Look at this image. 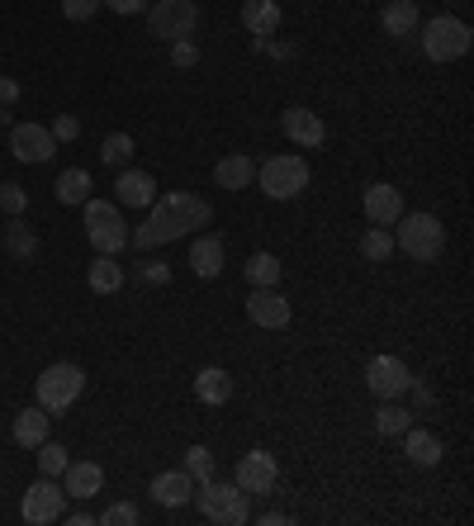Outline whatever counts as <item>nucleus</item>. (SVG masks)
Segmentation results:
<instances>
[{
	"instance_id": "nucleus-1",
	"label": "nucleus",
	"mask_w": 474,
	"mask_h": 526,
	"mask_svg": "<svg viewBox=\"0 0 474 526\" xmlns=\"http://www.w3.org/2000/svg\"><path fill=\"white\" fill-rule=\"evenodd\" d=\"M209 223H214L209 200L190 195V190H176V195H166V200H152L143 228L128 233V247L152 252V247H162V242H171V237H185V233H195V228H209Z\"/></svg>"
},
{
	"instance_id": "nucleus-2",
	"label": "nucleus",
	"mask_w": 474,
	"mask_h": 526,
	"mask_svg": "<svg viewBox=\"0 0 474 526\" xmlns=\"http://www.w3.org/2000/svg\"><path fill=\"white\" fill-rule=\"evenodd\" d=\"M394 228H399V233H394V252H403L408 261L432 266V261L446 252V228H441L437 214H399Z\"/></svg>"
},
{
	"instance_id": "nucleus-3",
	"label": "nucleus",
	"mask_w": 474,
	"mask_h": 526,
	"mask_svg": "<svg viewBox=\"0 0 474 526\" xmlns=\"http://www.w3.org/2000/svg\"><path fill=\"white\" fill-rule=\"evenodd\" d=\"M309 181H313V171L299 152H280V157H266V162L256 166V185H261L266 200H299L309 190Z\"/></svg>"
},
{
	"instance_id": "nucleus-4",
	"label": "nucleus",
	"mask_w": 474,
	"mask_h": 526,
	"mask_svg": "<svg viewBox=\"0 0 474 526\" xmlns=\"http://www.w3.org/2000/svg\"><path fill=\"white\" fill-rule=\"evenodd\" d=\"M418 38H422V53L432 57V62H456V57L470 53V24L456 15H432L418 24Z\"/></svg>"
},
{
	"instance_id": "nucleus-5",
	"label": "nucleus",
	"mask_w": 474,
	"mask_h": 526,
	"mask_svg": "<svg viewBox=\"0 0 474 526\" xmlns=\"http://www.w3.org/2000/svg\"><path fill=\"white\" fill-rule=\"evenodd\" d=\"M81 389H86V370L81 365H48L43 375L34 380V403L43 408V413H67L76 399H81Z\"/></svg>"
},
{
	"instance_id": "nucleus-6",
	"label": "nucleus",
	"mask_w": 474,
	"mask_h": 526,
	"mask_svg": "<svg viewBox=\"0 0 474 526\" xmlns=\"http://www.w3.org/2000/svg\"><path fill=\"white\" fill-rule=\"evenodd\" d=\"M195 503L209 522L219 526H247L252 522V498L237 489V484H219V479H204L195 484Z\"/></svg>"
},
{
	"instance_id": "nucleus-7",
	"label": "nucleus",
	"mask_w": 474,
	"mask_h": 526,
	"mask_svg": "<svg viewBox=\"0 0 474 526\" xmlns=\"http://www.w3.org/2000/svg\"><path fill=\"white\" fill-rule=\"evenodd\" d=\"M81 214H86V237H91L95 252L119 256L128 247V223H124V214H119V204L95 200L91 195V200L81 204Z\"/></svg>"
},
{
	"instance_id": "nucleus-8",
	"label": "nucleus",
	"mask_w": 474,
	"mask_h": 526,
	"mask_svg": "<svg viewBox=\"0 0 474 526\" xmlns=\"http://www.w3.org/2000/svg\"><path fill=\"white\" fill-rule=\"evenodd\" d=\"M195 24H200V5L195 0H157V5H147V34L152 38L176 43V38L195 34Z\"/></svg>"
},
{
	"instance_id": "nucleus-9",
	"label": "nucleus",
	"mask_w": 474,
	"mask_h": 526,
	"mask_svg": "<svg viewBox=\"0 0 474 526\" xmlns=\"http://www.w3.org/2000/svg\"><path fill=\"white\" fill-rule=\"evenodd\" d=\"M62 512H67V489L57 484L53 474H38L34 484H29V493H24V503H19V517L29 526H48Z\"/></svg>"
},
{
	"instance_id": "nucleus-10",
	"label": "nucleus",
	"mask_w": 474,
	"mask_h": 526,
	"mask_svg": "<svg viewBox=\"0 0 474 526\" xmlns=\"http://www.w3.org/2000/svg\"><path fill=\"white\" fill-rule=\"evenodd\" d=\"M233 484L247 493V498H266V493L280 484V465H275V455L261 451V446H256V451H247L242 460H237Z\"/></svg>"
},
{
	"instance_id": "nucleus-11",
	"label": "nucleus",
	"mask_w": 474,
	"mask_h": 526,
	"mask_svg": "<svg viewBox=\"0 0 474 526\" xmlns=\"http://www.w3.org/2000/svg\"><path fill=\"white\" fill-rule=\"evenodd\" d=\"M365 389L375 399H399V394L413 389V375H408V365L399 356H370L365 361Z\"/></svg>"
},
{
	"instance_id": "nucleus-12",
	"label": "nucleus",
	"mask_w": 474,
	"mask_h": 526,
	"mask_svg": "<svg viewBox=\"0 0 474 526\" xmlns=\"http://www.w3.org/2000/svg\"><path fill=\"white\" fill-rule=\"evenodd\" d=\"M247 318L256 327H266V332H280V327H290L294 309L290 299L275 290V285H252V299H247Z\"/></svg>"
},
{
	"instance_id": "nucleus-13",
	"label": "nucleus",
	"mask_w": 474,
	"mask_h": 526,
	"mask_svg": "<svg viewBox=\"0 0 474 526\" xmlns=\"http://www.w3.org/2000/svg\"><path fill=\"white\" fill-rule=\"evenodd\" d=\"M10 152H15V162H29V166H43V162H53V133L43 124H15L10 128Z\"/></svg>"
},
{
	"instance_id": "nucleus-14",
	"label": "nucleus",
	"mask_w": 474,
	"mask_h": 526,
	"mask_svg": "<svg viewBox=\"0 0 474 526\" xmlns=\"http://www.w3.org/2000/svg\"><path fill=\"white\" fill-rule=\"evenodd\" d=\"M361 209H365V218H370L375 228H394L399 214H403V195L389 181H375V185H365Z\"/></svg>"
},
{
	"instance_id": "nucleus-15",
	"label": "nucleus",
	"mask_w": 474,
	"mask_h": 526,
	"mask_svg": "<svg viewBox=\"0 0 474 526\" xmlns=\"http://www.w3.org/2000/svg\"><path fill=\"white\" fill-rule=\"evenodd\" d=\"M280 128H285V138H290L294 147H323L328 143V124L304 105L285 109V114H280Z\"/></svg>"
},
{
	"instance_id": "nucleus-16",
	"label": "nucleus",
	"mask_w": 474,
	"mask_h": 526,
	"mask_svg": "<svg viewBox=\"0 0 474 526\" xmlns=\"http://www.w3.org/2000/svg\"><path fill=\"white\" fill-rule=\"evenodd\" d=\"M62 489H67V498H76V503H91L95 493H105V470H100L95 460H67Z\"/></svg>"
},
{
	"instance_id": "nucleus-17",
	"label": "nucleus",
	"mask_w": 474,
	"mask_h": 526,
	"mask_svg": "<svg viewBox=\"0 0 474 526\" xmlns=\"http://www.w3.org/2000/svg\"><path fill=\"white\" fill-rule=\"evenodd\" d=\"M48 432H53V413H43V408H19L15 413V427H10V436H15V446H24V451H38L43 441H48Z\"/></svg>"
},
{
	"instance_id": "nucleus-18",
	"label": "nucleus",
	"mask_w": 474,
	"mask_h": 526,
	"mask_svg": "<svg viewBox=\"0 0 474 526\" xmlns=\"http://www.w3.org/2000/svg\"><path fill=\"white\" fill-rule=\"evenodd\" d=\"M114 195H119V204H128V209H152V200H157V181L147 176V171H119V181H114Z\"/></svg>"
},
{
	"instance_id": "nucleus-19",
	"label": "nucleus",
	"mask_w": 474,
	"mask_h": 526,
	"mask_svg": "<svg viewBox=\"0 0 474 526\" xmlns=\"http://www.w3.org/2000/svg\"><path fill=\"white\" fill-rule=\"evenodd\" d=\"M403 455H408L413 465H422V470H432V465H441L446 446H441L437 432H427V427H408V432H403Z\"/></svg>"
},
{
	"instance_id": "nucleus-20",
	"label": "nucleus",
	"mask_w": 474,
	"mask_h": 526,
	"mask_svg": "<svg viewBox=\"0 0 474 526\" xmlns=\"http://www.w3.org/2000/svg\"><path fill=\"white\" fill-rule=\"evenodd\" d=\"M418 0H384V10H380V29L389 38H408V34H418Z\"/></svg>"
},
{
	"instance_id": "nucleus-21",
	"label": "nucleus",
	"mask_w": 474,
	"mask_h": 526,
	"mask_svg": "<svg viewBox=\"0 0 474 526\" xmlns=\"http://www.w3.org/2000/svg\"><path fill=\"white\" fill-rule=\"evenodd\" d=\"M152 498H157L162 508H185V503L195 498V479L185 470H166L152 479Z\"/></svg>"
},
{
	"instance_id": "nucleus-22",
	"label": "nucleus",
	"mask_w": 474,
	"mask_h": 526,
	"mask_svg": "<svg viewBox=\"0 0 474 526\" xmlns=\"http://www.w3.org/2000/svg\"><path fill=\"white\" fill-rule=\"evenodd\" d=\"M280 24H285V15L275 0H242V29L252 38H271Z\"/></svg>"
},
{
	"instance_id": "nucleus-23",
	"label": "nucleus",
	"mask_w": 474,
	"mask_h": 526,
	"mask_svg": "<svg viewBox=\"0 0 474 526\" xmlns=\"http://www.w3.org/2000/svg\"><path fill=\"white\" fill-rule=\"evenodd\" d=\"M214 181L219 190H252L256 185V162L247 152H228L219 166H214Z\"/></svg>"
},
{
	"instance_id": "nucleus-24",
	"label": "nucleus",
	"mask_w": 474,
	"mask_h": 526,
	"mask_svg": "<svg viewBox=\"0 0 474 526\" xmlns=\"http://www.w3.org/2000/svg\"><path fill=\"white\" fill-rule=\"evenodd\" d=\"M223 261H228V252H223V237H195L190 242V271L200 275V280H214V275L223 271Z\"/></svg>"
},
{
	"instance_id": "nucleus-25",
	"label": "nucleus",
	"mask_w": 474,
	"mask_h": 526,
	"mask_svg": "<svg viewBox=\"0 0 474 526\" xmlns=\"http://www.w3.org/2000/svg\"><path fill=\"white\" fill-rule=\"evenodd\" d=\"M91 190H95V181H91V171H86V166H67V171L53 181L57 204H67V209L86 204V200H91Z\"/></svg>"
},
{
	"instance_id": "nucleus-26",
	"label": "nucleus",
	"mask_w": 474,
	"mask_h": 526,
	"mask_svg": "<svg viewBox=\"0 0 474 526\" xmlns=\"http://www.w3.org/2000/svg\"><path fill=\"white\" fill-rule=\"evenodd\" d=\"M195 399L209 403V408H223V403L233 399V375L223 370V365H209L195 375Z\"/></svg>"
},
{
	"instance_id": "nucleus-27",
	"label": "nucleus",
	"mask_w": 474,
	"mask_h": 526,
	"mask_svg": "<svg viewBox=\"0 0 474 526\" xmlns=\"http://www.w3.org/2000/svg\"><path fill=\"white\" fill-rule=\"evenodd\" d=\"M86 280H91V290H95V294H119V290H124V266H119V256L95 252V261H91V271H86Z\"/></svg>"
},
{
	"instance_id": "nucleus-28",
	"label": "nucleus",
	"mask_w": 474,
	"mask_h": 526,
	"mask_svg": "<svg viewBox=\"0 0 474 526\" xmlns=\"http://www.w3.org/2000/svg\"><path fill=\"white\" fill-rule=\"evenodd\" d=\"M242 271H247V280H252V285H280L285 266H280V256H275V252H252Z\"/></svg>"
},
{
	"instance_id": "nucleus-29",
	"label": "nucleus",
	"mask_w": 474,
	"mask_h": 526,
	"mask_svg": "<svg viewBox=\"0 0 474 526\" xmlns=\"http://www.w3.org/2000/svg\"><path fill=\"white\" fill-rule=\"evenodd\" d=\"M5 252L15 256V261H29V256L38 252L34 228H29V223H19V218H10V223H5Z\"/></svg>"
},
{
	"instance_id": "nucleus-30",
	"label": "nucleus",
	"mask_w": 474,
	"mask_h": 526,
	"mask_svg": "<svg viewBox=\"0 0 474 526\" xmlns=\"http://www.w3.org/2000/svg\"><path fill=\"white\" fill-rule=\"evenodd\" d=\"M361 256H365V261H375V266H380V261H389V256H394V233L370 223V228H365V237H361Z\"/></svg>"
},
{
	"instance_id": "nucleus-31",
	"label": "nucleus",
	"mask_w": 474,
	"mask_h": 526,
	"mask_svg": "<svg viewBox=\"0 0 474 526\" xmlns=\"http://www.w3.org/2000/svg\"><path fill=\"white\" fill-rule=\"evenodd\" d=\"M408 418H413L408 408H399V403H394V399H384V408H380V413H375V432H380V436H403V432H408V427H413V422H408Z\"/></svg>"
},
{
	"instance_id": "nucleus-32",
	"label": "nucleus",
	"mask_w": 474,
	"mask_h": 526,
	"mask_svg": "<svg viewBox=\"0 0 474 526\" xmlns=\"http://www.w3.org/2000/svg\"><path fill=\"white\" fill-rule=\"evenodd\" d=\"M100 162H105V166H119V171H124V166L133 162V138H128V133H110V138L100 143Z\"/></svg>"
},
{
	"instance_id": "nucleus-33",
	"label": "nucleus",
	"mask_w": 474,
	"mask_h": 526,
	"mask_svg": "<svg viewBox=\"0 0 474 526\" xmlns=\"http://www.w3.org/2000/svg\"><path fill=\"white\" fill-rule=\"evenodd\" d=\"M181 470L190 474L195 484L214 479V451H209V446H190V451H185V465H181Z\"/></svg>"
},
{
	"instance_id": "nucleus-34",
	"label": "nucleus",
	"mask_w": 474,
	"mask_h": 526,
	"mask_svg": "<svg viewBox=\"0 0 474 526\" xmlns=\"http://www.w3.org/2000/svg\"><path fill=\"white\" fill-rule=\"evenodd\" d=\"M67 470V446H57L53 436H48V441H43V446H38V474H62Z\"/></svg>"
},
{
	"instance_id": "nucleus-35",
	"label": "nucleus",
	"mask_w": 474,
	"mask_h": 526,
	"mask_svg": "<svg viewBox=\"0 0 474 526\" xmlns=\"http://www.w3.org/2000/svg\"><path fill=\"white\" fill-rule=\"evenodd\" d=\"M24 209H29V190H24V185H15V181H5V185H0V214L19 218Z\"/></svg>"
},
{
	"instance_id": "nucleus-36",
	"label": "nucleus",
	"mask_w": 474,
	"mask_h": 526,
	"mask_svg": "<svg viewBox=\"0 0 474 526\" xmlns=\"http://www.w3.org/2000/svg\"><path fill=\"white\" fill-rule=\"evenodd\" d=\"M48 133H53V143H76V138H81V119H76V114H57Z\"/></svg>"
},
{
	"instance_id": "nucleus-37",
	"label": "nucleus",
	"mask_w": 474,
	"mask_h": 526,
	"mask_svg": "<svg viewBox=\"0 0 474 526\" xmlns=\"http://www.w3.org/2000/svg\"><path fill=\"white\" fill-rule=\"evenodd\" d=\"M95 10H100V0H62V15L72 19V24H86V19H95Z\"/></svg>"
},
{
	"instance_id": "nucleus-38",
	"label": "nucleus",
	"mask_w": 474,
	"mask_h": 526,
	"mask_svg": "<svg viewBox=\"0 0 474 526\" xmlns=\"http://www.w3.org/2000/svg\"><path fill=\"white\" fill-rule=\"evenodd\" d=\"M171 62H176V67H195V62H200V48H195L190 38H176V43H171Z\"/></svg>"
},
{
	"instance_id": "nucleus-39",
	"label": "nucleus",
	"mask_w": 474,
	"mask_h": 526,
	"mask_svg": "<svg viewBox=\"0 0 474 526\" xmlns=\"http://www.w3.org/2000/svg\"><path fill=\"white\" fill-rule=\"evenodd\" d=\"M105 526H138V508H128V503H114V508H105V517H100Z\"/></svg>"
},
{
	"instance_id": "nucleus-40",
	"label": "nucleus",
	"mask_w": 474,
	"mask_h": 526,
	"mask_svg": "<svg viewBox=\"0 0 474 526\" xmlns=\"http://www.w3.org/2000/svg\"><path fill=\"white\" fill-rule=\"evenodd\" d=\"M100 5H110L114 15H143L152 0H100Z\"/></svg>"
},
{
	"instance_id": "nucleus-41",
	"label": "nucleus",
	"mask_w": 474,
	"mask_h": 526,
	"mask_svg": "<svg viewBox=\"0 0 474 526\" xmlns=\"http://www.w3.org/2000/svg\"><path fill=\"white\" fill-rule=\"evenodd\" d=\"M19 100V81H10V76H0V109H10Z\"/></svg>"
},
{
	"instance_id": "nucleus-42",
	"label": "nucleus",
	"mask_w": 474,
	"mask_h": 526,
	"mask_svg": "<svg viewBox=\"0 0 474 526\" xmlns=\"http://www.w3.org/2000/svg\"><path fill=\"white\" fill-rule=\"evenodd\" d=\"M166 275H171V271H166V261H152V266H147V280H157V285H162Z\"/></svg>"
}]
</instances>
